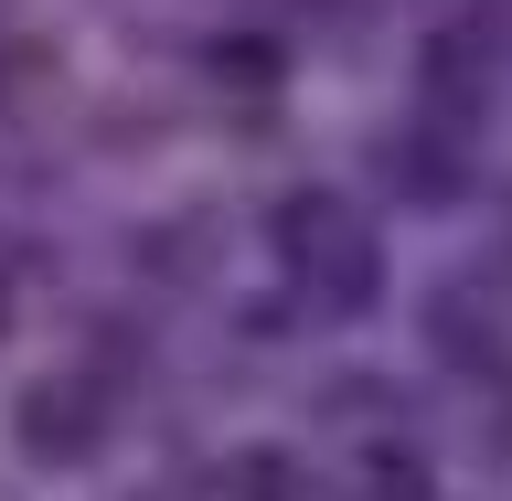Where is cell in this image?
Instances as JSON below:
<instances>
[{
	"label": "cell",
	"instance_id": "1",
	"mask_svg": "<svg viewBox=\"0 0 512 501\" xmlns=\"http://www.w3.org/2000/svg\"><path fill=\"white\" fill-rule=\"evenodd\" d=\"M267 246H278L288 288L310 299L320 320H352V310H374L384 299V246H374V224L352 214L342 192H288L278 214H267Z\"/></svg>",
	"mask_w": 512,
	"mask_h": 501
},
{
	"label": "cell",
	"instance_id": "2",
	"mask_svg": "<svg viewBox=\"0 0 512 501\" xmlns=\"http://www.w3.org/2000/svg\"><path fill=\"white\" fill-rule=\"evenodd\" d=\"M11 438H22L32 470H86L107 448V384L96 374H32L22 406H11Z\"/></svg>",
	"mask_w": 512,
	"mask_h": 501
},
{
	"label": "cell",
	"instance_id": "3",
	"mask_svg": "<svg viewBox=\"0 0 512 501\" xmlns=\"http://www.w3.org/2000/svg\"><path fill=\"white\" fill-rule=\"evenodd\" d=\"M491 64H502V43H491V32H438V43H427V64H416V75H427V107H438V118H480Z\"/></svg>",
	"mask_w": 512,
	"mask_h": 501
},
{
	"label": "cell",
	"instance_id": "4",
	"mask_svg": "<svg viewBox=\"0 0 512 501\" xmlns=\"http://www.w3.org/2000/svg\"><path fill=\"white\" fill-rule=\"evenodd\" d=\"M384 160H395V182H406L416 203H459V192H470V160H459V139H438V128H406Z\"/></svg>",
	"mask_w": 512,
	"mask_h": 501
},
{
	"label": "cell",
	"instance_id": "5",
	"mask_svg": "<svg viewBox=\"0 0 512 501\" xmlns=\"http://www.w3.org/2000/svg\"><path fill=\"white\" fill-rule=\"evenodd\" d=\"M224 491L235 501H320V480L299 470V459H278V448H246V459L224 470Z\"/></svg>",
	"mask_w": 512,
	"mask_h": 501
},
{
	"label": "cell",
	"instance_id": "6",
	"mask_svg": "<svg viewBox=\"0 0 512 501\" xmlns=\"http://www.w3.org/2000/svg\"><path fill=\"white\" fill-rule=\"evenodd\" d=\"M363 491H374V501H438L406 448H363Z\"/></svg>",
	"mask_w": 512,
	"mask_h": 501
},
{
	"label": "cell",
	"instance_id": "7",
	"mask_svg": "<svg viewBox=\"0 0 512 501\" xmlns=\"http://www.w3.org/2000/svg\"><path fill=\"white\" fill-rule=\"evenodd\" d=\"M203 64H214L224 86H267V75H278V43H214Z\"/></svg>",
	"mask_w": 512,
	"mask_h": 501
},
{
	"label": "cell",
	"instance_id": "8",
	"mask_svg": "<svg viewBox=\"0 0 512 501\" xmlns=\"http://www.w3.org/2000/svg\"><path fill=\"white\" fill-rule=\"evenodd\" d=\"M0 320H11V278H0Z\"/></svg>",
	"mask_w": 512,
	"mask_h": 501
},
{
	"label": "cell",
	"instance_id": "9",
	"mask_svg": "<svg viewBox=\"0 0 512 501\" xmlns=\"http://www.w3.org/2000/svg\"><path fill=\"white\" fill-rule=\"evenodd\" d=\"M0 75H11V43H0Z\"/></svg>",
	"mask_w": 512,
	"mask_h": 501
}]
</instances>
